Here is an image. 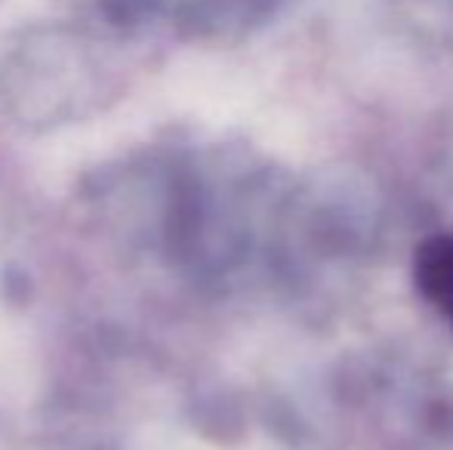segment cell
<instances>
[{
  "instance_id": "obj_1",
  "label": "cell",
  "mask_w": 453,
  "mask_h": 450,
  "mask_svg": "<svg viewBox=\"0 0 453 450\" xmlns=\"http://www.w3.org/2000/svg\"><path fill=\"white\" fill-rule=\"evenodd\" d=\"M413 281H417L423 300L453 331V234H435L417 247Z\"/></svg>"
}]
</instances>
